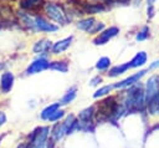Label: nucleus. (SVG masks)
<instances>
[{"instance_id":"1","label":"nucleus","mask_w":159,"mask_h":148,"mask_svg":"<svg viewBox=\"0 0 159 148\" xmlns=\"http://www.w3.org/2000/svg\"><path fill=\"white\" fill-rule=\"evenodd\" d=\"M122 103L125 108V114L128 113H140L145 112V93L144 87L139 83L127 88L122 95Z\"/></svg>"},{"instance_id":"2","label":"nucleus","mask_w":159,"mask_h":148,"mask_svg":"<svg viewBox=\"0 0 159 148\" xmlns=\"http://www.w3.org/2000/svg\"><path fill=\"white\" fill-rule=\"evenodd\" d=\"M50 127L48 126H39L32 132H30L27 141H26V148H46L47 141L50 137Z\"/></svg>"},{"instance_id":"3","label":"nucleus","mask_w":159,"mask_h":148,"mask_svg":"<svg viewBox=\"0 0 159 148\" xmlns=\"http://www.w3.org/2000/svg\"><path fill=\"white\" fill-rule=\"evenodd\" d=\"M94 122H96V107L91 106L84 109H82L77 116V123H78V131L82 132H89L94 129Z\"/></svg>"},{"instance_id":"4","label":"nucleus","mask_w":159,"mask_h":148,"mask_svg":"<svg viewBox=\"0 0 159 148\" xmlns=\"http://www.w3.org/2000/svg\"><path fill=\"white\" fill-rule=\"evenodd\" d=\"M43 10H45L46 15L51 20H53L55 22H57V24H66L67 22L65 10L61 5L52 2V1H47L43 4Z\"/></svg>"},{"instance_id":"5","label":"nucleus","mask_w":159,"mask_h":148,"mask_svg":"<svg viewBox=\"0 0 159 148\" xmlns=\"http://www.w3.org/2000/svg\"><path fill=\"white\" fill-rule=\"evenodd\" d=\"M147 72H148V70H142V71H139V72H137V73H134V75H130L129 77L122 80L120 82L114 83L113 86H114V88H119V90L125 88V90H127V88H129V87L137 85V83L139 82V80H140Z\"/></svg>"},{"instance_id":"6","label":"nucleus","mask_w":159,"mask_h":148,"mask_svg":"<svg viewBox=\"0 0 159 148\" xmlns=\"http://www.w3.org/2000/svg\"><path fill=\"white\" fill-rule=\"evenodd\" d=\"M159 92V75H153L148 78L144 86V93H145V101L152 98L154 95Z\"/></svg>"},{"instance_id":"7","label":"nucleus","mask_w":159,"mask_h":148,"mask_svg":"<svg viewBox=\"0 0 159 148\" xmlns=\"http://www.w3.org/2000/svg\"><path fill=\"white\" fill-rule=\"evenodd\" d=\"M50 68V62L45 58V57H39L36 60H34L26 68V73L27 75H35L39 72H42L43 70Z\"/></svg>"},{"instance_id":"8","label":"nucleus","mask_w":159,"mask_h":148,"mask_svg":"<svg viewBox=\"0 0 159 148\" xmlns=\"http://www.w3.org/2000/svg\"><path fill=\"white\" fill-rule=\"evenodd\" d=\"M118 32H119V29H118L117 26H111V27L103 30V31L93 40V42H94V45H104V44H107L112 37L117 36Z\"/></svg>"},{"instance_id":"9","label":"nucleus","mask_w":159,"mask_h":148,"mask_svg":"<svg viewBox=\"0 0 159 148\" xmlns=\"http://www.w3.org/2000/svg\"><path fill=\"white\" fill-rule=\"evenodd\" d=\"M35 25H36V30L41 31V32H55L58 29L57 25H53L52 22L47 21L42 16H36L35 17Z\"/></svg>"},{"instance_id":"10","label":"nucleus","mask_w":159,"mask_h":148,"mask_svg":"<svg viewBox=\"0 0 159 148\" xmlns=\"http://www.w3.org/2000/svg\"><path fill=\"white\" fill-rule=\"evenodd\" d=\"M14 81H15V77L11 72H9V71L2 72L1 77H0V90H1V92L2 93H9L12 90Z\"/></svg>"},{"instance_id":"11","label":"nucleus","mask_w":159,"mask_h":148,"mask_svg":"<svg viewBox=\"0 0 159 148\" xmlns=\"http://www.w3.org/2000/svg\"><path fill=\"white\" fill-rule=\"evenodd\" d=\"M52 49V44L50 40L47 39H41V40H37L32 47V51L36 53V55H40V57H42L43 55L48 53L50 50Z\"/></svg>"},{"instance_id":"12","label":"nucleus","mask_w":159,"mask_h":148,"mask_svg":"<svg viewBox=\"0 0 159 148\" xmlns=\"http://www.w3.org/2000/svg\"><path fill=\"white\" fill-rule=\"evenodd\" d=\"M145 112L153 117L159 116V92L145 101Z\"/></svg>"},{"instance_id":"13","label":"nucleus","mask_w":159,"mask_h":148,"mask_svg":"<svg viewBox=\"0 0 159 148\" xmlns=\"http://www.w3.org/2000/svg\"><path fill=\"white\" fill-rule=\"evenodd\" d=\"M72 40H73V37H72V36H68V37H65V39H62V40L56 41V42L52 45L51 52L55 53V55L62 53L63 51H66V50L70 47V45L72 44Z\"/></svg>"},{"instance_id":"14","label":"nucleus","mask_w":159,"mask_h":148,"mask_svg":"<svg viewBox=\"0 0 159 148\" xmlns=\"http://www.w3.org/2000/svg\"><path fill=\"white\" fill-rule=\"evenodd\" d=\"M19 19H20V22L26 27V29H30L32 31H37L36 30V25H35V19H32L30 16V14L25 12V11H20L19 12Z\"/></svg>"},{"instance_id":"15","label":"nucleus","mask_w":159,"mask_h":148,"mask_svg":"<svg viewBox=\"0 0 159 148\" xmlns=\"http://www.w3.org/2000/svg\"><path fill=\"white\" fill-rule=\"evenodd\" d=\"M148 60V56L144 51H139L138 53H135V56L129 61V66L130 68H135V67H140L143 65H145Z\"/></svg>"},{"instance_id":"16","label":"nucleus","mask_w":159,"mask_h":148,"mask_svg":"<svg viewBox=\"0 0 159 148\" xmlns=\"http://www.w3.org/2000/svg\"><path fill=\"white\" fill-rule=\"evenodd\" d=\"M76 96H77V88L76 87H71L63 96H62V98L60 99V106H67V104H70L75 98H76Z\"/></svg>"},{"instance_id":"17","label":"nucleus","mask_w":159,"mask_h":148,"mask_svg":"<svg viewBox=\"0 0 159 148\" xmlns=\"http://www.w3.org/2000/svg\"><path fill=\"white\" fill-rule=\"evenodd\" d=\"M60 107H61V106H60L58 102H56V103H51V104L46 106V107L41 111V113H40V118H41L42 121H47V119L50 118V116H51L53 112H56Z\"/></svg>"},{"instance_id":"18","label":"nucleus","mask_w":159,"mask_h":148,"mask_svg":"<svg viewBox=\"0 0 159 148\" xmlns=\"http://www.w3.org/2000/svg\"><path fill=\"white\" fill-rule=\"evenodd\" d=\"M130 66H129V62H125V63H120V65H117V66H113L109 72H108V76L109 77H117L124 72H127V70H129Z\"/></svg>"},{"instance_id":"19","label":"nucleus","mask_w":159,"mask_h":148,"mask_svg":"<svg viewBox=\"0 0 159 148\" xmlns=\"http://www.w3.org/2000/svg\"><path fill=\"white\" fill-rule=\"evenodd\" d=\"M14 17V11L10 5H0V19L2 21H11Z\"/></svg>"},{"instance_id":"20","label":"nucleus","mask_w":159,"mask_h":148,"mask_svg":"<svg viewBox=\"0 0 159 148\" xmlns=\"http://www.w3.org/2000/svg\"><path fill=\"white\" fill-rule=\"evenodd\" d=\"M96 20L93 17H84V19H81L78 20L77 22V27L82 31H86V32H89V30L92 29V26L94 25Z\"/></svg>"},{"instance_id":"21","label":"nucleus","mask_w":159,"mask_h":148,"mask_svg":"<svg viewBox=\"0 0 159 148\" xmlns=\"http://www.w3.org/2000/svg\"><path fill=\"white\" fill-rule=\"evenodd\" d=\"M114 88L113 85H106V86H102L101 88L96 90V92L93 93V98H101V97H104L107 95H109L112 92V90Z\"/></svg>"},{"instance_id":"22","label":"nucleus","mask_w":159,"mask_h":148,"mask_svg":"<svg viewBox=\"0 0 159 148\" xmlns=\"http://www.w3.org/2000/svg\"><path fill=\"white\" fill-rule=\"evenodd\" d=\"M50 68L60 71V72H67L68 71V65L65 61H53V62H50Z\"/></svg>"},{"instance_id":"23","label":"nucleus","mask_w":159,"mask_h":148,"mask_svg":"<svg viewBox=\"0 0 159 148\" xmlns=\"http://www.w3.org/2000/svg\"><path fill=\"white\" fill-rule=\"evenodd\" d=\"M66 117V112L63 111V109H61V108H58L56 112H53L51 116H50V118L47 119L50 123H57V122H60V121H62L63 118Z\"/></svg>"},{"instance_id":"24","label":"nucleus","mask_w":159,"mask_h":148,"mask_svg":"<svg viewBox=\"0 0 159 148\" xmlns=\"http://www.w3.org/2000/svg\"><path fill=\"white\" fill-rule=\"evenodd\" d=\"M109 66H111V60H109V57H101V58L97 61V63H96V68H97L98 71H107V70L109 68Z\"/></svg>"},{"instance_id":"25","label":"nucleus","mask_w":159,"mask_h":148,"mask_svg":"<svg viewBox=\"0 0 159 148\" xmlns=\"http://www.w3.org/2000/svg\"><path fill=\"white\" fill-rule=\"evenodd\" d=\"M149 32H150L149 26H143V27H142V30H139V31H138V34L135 35V40H137V41L147 40V39L149 37Z\"/></svg>"},{"instance_id":"26","label":"nucleus","mask_w":159,"mask_h":148,"mask_svg":"<svg viewBox=\"0 0 159 148\" xmlns=\"http://www.w3.org/2000/svg\"><path fill=\"white\" fill-rule=\"evenodd\" d=\"M104 30V24L103 22H98V21H96L94 22V25L92 26V29L89 30V32L88 34H97V32H102Z\"/></svg>"},{"instance_id":"27","label":"nucleus","mask_w":159,"mask_h":148,"mask_svg":"<svg viewBox=\"0 0 159 148\" xmlns=\"http://www.w3.org/2000/svg\"><path fill=\"white\" fill-rule=\"evenodd\" d=\"M6 122H7V117H6L5 112L0 111V129L6 124Z\"/></svg>"},{"instance_id":"28","label":"nucleus","mask_w":159,"mask_h":148,"mask_svg":"<svg viewBox=\"0 0 159 148\" xmlns=\"http://www.w3.org/2000/svg\"><path fill=\"white\" fill-rule=\"evenodd\" d=\"M101 82H102V77L96 76V77H93V78L91 80V86H97V85H99Z\"/></svg>"},{"instance_id":"29","label":"nucleus","mask_w":159,"mask_h":148,"mask_svg":"<svg viewBox=\"0 0 159 148\" xmlns=\"http://www.w3.org/2000/svg\"><path fill=\"white\" fill-rule=\"evenodd\" d=\"M155 68H159V60L153 61V62L150 63V66H149V68H148V70H155Z\"/></svg>"},{"instance_id":"30","label":"nucleus","mask_w":159,"mask_h":148,"mask_svg":"<svg viewBox=\"0 0 159 148\" xmlns=\"http://www.w3.org/2000/svg\"><path fill=\"white\" fill-rule=\"evenodd\" d=\"M148 16L153 17L154 16V7L153 6H148Z\"/></svg>"},{"instance_id":"31","label":"nucleus","mask_w":159,"mask_h":148,"mask_svg":"<svg viewBox=\"0 0 159 148\" xmlns=\"http://www.w3.org/2000/svg\"><path fill=\"white\" fill-rule=\"evenodd\" d=\"M155 1H157V0H147V2H148V6H153Z\"/></svg>"},{"instance_id":"32","label":"nucleus","mask_w":159,"mask_h":148,"mask_svg":"<svg viewBox=\"0 0 159 148\" xmlns=\"http://www.w3.org/2000/svg\"><path fill=\"white\" fill-rule=\"evenodd\" d=\"M32 4H35V5H40V4H42V2H40V0H30Z\"/></svg>"},{"instance_id":"33","label":"nucleus","mask_w":159,"mask_h":148,"mask_svg":"<svg viewBox=\"0 0 159 148\" xmlns=\"http://www.w3.org/2000/svg\"><path fill=\"white\" fill-rule=\"evenodd\" d=\"M4 67H5V63H4V62H1V63H0V72L4 70Z\"/></svg>"},{"instance_id":"34","label":"nucleus","mask_w":159,"mask_h":148,"mask_svg":"<svg viewBox=\"0 0 159 148\" xmlns=\"http://www.w3.org/2000/svg\"><path fill=\"white\" fill-rule=\"evenodd\" d=\"M2 138H4V136H2V137H0V143H1V139H2Z\"/></svg>"}]
</instances>
